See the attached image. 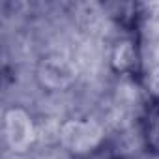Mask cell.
Returning a JSON list of instances; mask_svg holds the SVG:
<instances>
[{
    "label": "cell",
    "mask_w": 159,
    "mask_h": 159,
    "mask_svg": "<svg viewBox=\"0 0 159 159\" xmlns=\"http://www.w3.org/2000/svg\"><path fill=\"white\" fill-rule=\"evenodd\" d=\"M101 137H103V129L94 120H86V122L73 120V122H67L60 129V139L64 146L79 153L94 148L101 140Z\"/></svg>",
    "instance_id": "obj_1"
},
{
    "label": "cell",
    "mask_w": 159,
    "mask_h": 159,
    "mask_svg": "<svg viewBox=\"0 0 159 159\" xmlns=\"http://www.w3.org/2000/svg\"><path fill=\"white\" fill-rule=\"evenodd\" d=\"M4 133H6V140L8 144L17 150L23 152L28 148V144L34 139V127L30 118L26 116V112L19 111V109H11L6 114L4 120Z\"/></svg>",
    "instance_id": "obj_2"
},
{
    "label": "cell",
    "mask_w": 159,
    "mask_h": 159,
    "mask_svg": "<svg viewBox=\"0 0 159 159\" xmlns=\"http://www.w3.org/2000/svg\"><path fill=\"white\" fill-rule=\"evenodd\" d=\"M39 79L49 88H64L75 79V64L66 56H51L41 64Z\"/></svg>",
    "instance_id": "obj_3"
},
{
    "label": "cell",
    "mask_w": 159,
    "mask_h": 159,
    "mask_svg": "<svg viewBox=\"0 0 159 159\" xmlns=\"http://www.w3.org/2000/svg\"><path fill=\"white\" fill-rule=\"evenodd\" d=\"M131 62H133V47H131V43L125 41V43L118 45V49L114 52V64L118 67H127Z\"/></svg>",
    "instance_id": "obj_4"
},
{
    "label": "cell",
    "mask_w": 159,
    "mask_h": 159,
    "mask_svg": "<svg viewBox=\"0 0 159 159\" xmlns=\"http://www.w3.org/2000/svg\"><path fill=\"white\" fill-rule=\"evenodd\" d=\"M148 84H150V88L159 96V66H155V67L152 69V73H150V77H148Z\"/></svg>",
    "instance_id": "obj_5"
}]
</instances>
